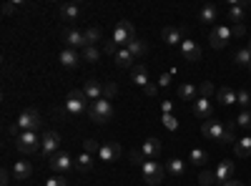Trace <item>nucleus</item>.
I'll return each mask as SVG.
<instances>
[{"label":"nucleus","mask_w":251,"mask_h":186,"mask_svg":"<svg viewBox=\"0 0 251 186\" xmlns=\"http://www.w3.org/2000/svg\"><path fill=\"white\" fill-rule=\"evenodd\" d=\"M231 33H234L236 38H241V35L246 33V28H244V23H234V26H231Z\"/></svg>","instance_id":"de8ad7c7"},{"label":"nucleus","mask_w":251,"mask_h":186,"mask_svg":"<svg viewBox=\"0 0 251 186\" xmlns=\"http://www.w3.org/2000/svg\"><path fill=\"white\" fill-rule=\"evenodd\" d=\"M234 169H236L234 161H221L219 166H216V171H214L216 179H219V184H226L228 179H234Z\"/></svg>","instance_id":"4be33fe9"},{"label":"nucleus","mask_w":251,"mask_h":186,"mask_svg":"<svg viewBox=\"0 0 251 186\" xmlns=\"http://www.w3.org/2000/svg\"><path fill=\"white\" fill-rule=\"evenodd\" d=\"M141 176H143V181L149 186H158L163 181V176H166V166H161L156 159H146L141 163Z\"/></svg>","instance_id":"7ed1b4c3"},{"label":"nucleus","mask_w":251,"mask_h":186,"mask_svg":"<svg viewBox=\"0 0 251 186\" xmlns=\"http://www.w3.org/2000/svg\"><path fill=\"white\" fill-rule=\"evenodd\" d=\"M40 143H43V138H38L35 131H23L15 136V149L20 154H35L40 151Z\"/></svg>","instance_id":"39448f33"},{"label":"nucleus","mask_w":251,"mask_h":186,"mask_svg":"<svg viewBox=\"0 0 251 186\" xmlns=\"http://www.w3.org/2000/svg\"><path fill=\"white\" fill-rule=\"evenodd\" d=\"M40 129V113L35 108H25L23 113L18 116V121L10 126V133L18 136V133H23V131H35Z\"/></svg>","instance_id":"f257e3e1"},{"label":"nucleus","mask_w":251,"mask_h":186,"mask_svg":"<svg viewBox=\"0 0 251 186\" xmlns=\"http://www.w3.org/2000/svg\"><path fill=\"white\" fill-rule=\"evenodd\" d=\"M118 156H121V146H118L116 141H106V143H100L98 161H103V163H113Z\"/></svg>","instance_id":"f8f14e48"},{"label":"nucleus","mask_w":251,"mask_h":186,"mask_svg":"<svg viewBox=\"0 0 251 186\" xmlns=\"http://www.w3.org/2000/svg\"><path fill=\"white\" fill-rule=\"evenodd\" d=\"M181 55H183V60H188V63L201 60V48H199L196 40H183L181 43Z\"/></svg>","instance_id":"dca6fc26"},{"label":"nucleus","mask_w":251,"mask_h":186,"mask_svg":"<svg viewBox=\"0 0 251 186\" xmlns=\"http://www.w3.org/2000/svg\"><path fill=\"white\" fill-rule=\"evenodd\" d=\"M83 93H86L91 101H98V98H103V83L96 80V78H88L86 86H83Z\"/></svg>","instance_id":"412c9836"},{"label":"nucleus","mask_w":251,"mask_h":186,"mask_svg":"<svg viewBox=\"0 0 251 186\" xmlns=\"http://www.w3.org/2000/svg\"><path fill=\"white\" fill-rule=\"evenodd\" d=\"M93 161H96V156H91V154L83 151V154L75 159V169H78V171H91V169H93Z\"/></svg>","instance_id":"bb28decb"},{"label":"nucleus","mask_w":251,"mask_h":186,"mask_svg":"<svg viewBox=\"0 0 251 186\" xmlns=\"http://www.w3.org/2000/svg\"><path fill=\"white\" fill-rule=\"evenodd\" d=\"M236 103H239V106H244V108L249 111V106H251V91H246V88L236 91Z\"/></svg>","instance_id":"4c0bfd02"},{"label":"nucleus","mask_w":251,"mask_h":186,"mask_svg":"<svg viewBox=\"0 0 251 186\" xmlns=\"http://www.w3.org/2000/svg\"><path fill=\"white\" fill-rule=\"evenodd\" d=\"M216 181H219V179H216L214 171H201V174H199V184H201V186H216Z\"/></svg>","instance_id":"c9c22d12"},{"label":"nucleus","mask_w":251,"mask_h":186,"mask_svg":"<svg viewBox=\"0 0 251 186\" xmlns=\"http://www.w3.org/2000/svg\"><path fill=\"white\" fill-rule=\"evenodd\" d=\"M58 149H60V136L55 131H46L43 143H40V154H43L46 159H50L53 154H58Z\"/></svg>","instance_id":"9b49d317"},{"label":"nucleus","mask_w":251,"mask_h":186,"mask_svg":"<svg viewBox=\"0 0 251 186\" xmlns=\"http://www.w3.org/2000/svg\"><path fill=\"white\" fill-rule=\"evenodd\" d=\"M136 38V30H133V26H131V20H118L116 23V28H113V43L121 48H126L131 43V40Z\"/></svg>","instance_id":"423d86ee"},{"label":"nucleus","mask_w":251,"mask_h":186,"mask_svg":"<svg viewBox=\"0 0 251 186\" xmlns=\"http://www.w3.org/2000/svg\"><path fill=\"white\" fill-rule=\"evenodd\" d=\"M171 108H174L171 101H163V103H161V111H163V113H171Z\"/></svg>","instance_id":"603ef678"},{"label":"nucleus","mask_w":251,"mask_h":186,"mask_svg":"<svg viewBox=\"0 0 251 186\" xmlns=\"http://www.w3.org/2000/svg\"><path fill=\"white\" fill-rule=\"evenodd\" d=\"M166 171H169L171 176H183L186 163H183L181 159H171V161H166Z\"/></svg>","instance_id":"c85d7f7f"},{"label":"nucleus","mask_w":251,"mask_h":186,"mask_svg":"<svg viewBox=\"0 0 251 186\" xmlns=\"http://www.w3.org/2000/svg\"><path fill=\"white\" fill-rule=\"evenodd\" d=\"M113 60H116L118 68H133L136 66V58H133V53L128 48H118V53L113 55Z\"/></svg>","instance_id":"aec40b11"},{"label":"nucleus","mask_w":251,"mask_h":186,"mask_svg":"<svg viewBox=\"0 0 251 186\" xmlns=\"http://www.w3.org/2000/svg\"><path fill=\"white\" fill-rule=\"evenodd\" d=\"M171 78H174L171 73H163V76L158 78V88H169V86H171Z\"/></svg>","instance_id":"49530a36"},{"label":"nucleus","mask_w":251,"mask_h":186,"mask_svg":"<svg viewBox=\"0 0 251 186\" xmlns=\"http://www.w3.org/2000/svg\"><path fill=\"white\" fill-rule=\"evenodd\" d=\"M15 5H18V3H5V5H3V13H5V15H10V13L15 10Z\"/></svg>","instance_id":"864d4df0"},{"label":"nucleus","mask_w":251,"mask_h":186,"mask_svg":"<svg viewBox=\"0 0 251 186\" xmlns=\"http://www.w3.org/2000/svg\"><path fill=\"white\" fill-rule=\"evenodd\" d=\"M10 176H13V171L3 169V174H0V179H3V181H0V184H3V186H8V184H10Z\"/></svg>","instance_id":"8fccbe9b"},{"label":"nucleus","mask_w":251,"mask_h":186,"mask_svg":"<svg viewBox=\"0 0 251 186\" xmlns=\"http://www.w3.org/2000/svg\"><path fill=\"white\" fill-rule=\"evenodd\" d=\"M211 93H214V83H208V80H206V83L199 86V96H201V98H208Z\"/></svg>","instance_id":"37998d69"},{"label":"nucleus","mask_w":251,"mask_h":186,"mask_svg":"<svg viewBox=\"0 0 251 186\" xmlns=\"http://www.w3.org/2000/svg\"><path fill=\"white\" fill-rule=\"evenodd\" d=\"M234 121H236V126H241V129L251 131V111H241Z\"/></svg>","instance_id":"e433bc0d"},{"label":"nucleus","mask_w":251,"mask_h":186,"mask_svg":"<svg viewBox=\"0 0 251 186\" xmlns=\"http://www.w3.org/2000/svg\"><path fill=\"white\" fill-rule=\"evenodd\" d=\"M10 171H13V179H15V181H25V179L33 176V163L20 159V161H15L13 166H10Z\"/></svg>","instance_id":"f3484780"},{"label":"nucleus","mask_w":251,"mask_h":186,"mask_svg":"<svg viewBox=\"0 0 251 186\" xmlns=\"http://www.w3.org/2000/svg\"><path fill=\"white\" fill-rule=\"evenodd\" d=\"M131 78H133V83L141 86V88H146V86L151 83V80H149V68H146L143 63H136V66L131 68Z\"/></svg>","instance_id":"6ab92c4d"},{"label":"nucleus","mask_w":251,"mask_h":186,"mask_svg":"<svg viewBox=\"0 0 251 186\" xmlns=\"http://www.w3.org/2000/svg\"><path fill=\"white\" fill-rule=\"evenodd\" d=\"M216 101L221 103V106H231V103H236V91L228 88V86H221L216 91Z\"/></svg>","instance_id":"393cba45"},{"label":"nucleus","mask_w":251,"mask_h":186,"mask_svg":"<svg viewBox=\"0 0 251 186\" xmlns=\"http://www.w3.org/2000/svg\"><path fill=\"white\" fill-rule=\"evenodd\" d=\"M80 58L86 60V63H98V60H100V51L96 46H88V48H83Z\"/></svg>","instance_id":"2f4dec72"},{"label":"nucleus","mask_w":251,"mask_h":186,"mask_svg":"<svg viewBox=\"0 0 251 186\" xmlns=\"http://www.w3.org/2000/svg\"><path fill=\"white\" fill-rule=\"evenodd\" d=\"M234 129H236V121H228V123H226V133H224L221 143H231V141H234Z\"/></svg>","instance_id":"ea45409f"},{"label":"nucleus","mask_w":251,"mask_h":186,"mask_svg":"<svg viewBox=\"0 0 251 186\" xmlns=\"http://www.w3.org/2000/svg\"><path fill=\"white\" fill-rule=\"evenodd\" d=\"M234 63H236V66H246V68H249V66H251V51H249V48L236 51V53H234Z\"/></svg>","instance_id":"72a5a7b5"},{"label":"nucleus","mask_w":251,"mask_h":186,"mask_svg":"<svg viewBox=\"0 0 251 186\" xmlns=\"http://www.w3.org/2000/svg\"><path fill=\"white\" fill-rule=\"evenodd\" d=\"M221 186H244V184H241V181H236V179H228V181H226V184H221Z\"/></svg>","instance_id":"5fc2aeb1"},{"label":"nucleus","mask_w":251,"mask_h":186,"mask_svg":"<svg viewBox=\"0 0 251 186\" xmlns=\"http://www.w3.org/2000/svg\"><path fill=\"white\" fill-rule=\"evenodd\" d=\"M128 159H131L133 163H143V161H146V156H143V151H141V149H133V151L128 154Z\"/></svg>","instance_id":"a18cd8bd"},{"label":"nucleus","mask_w":251,"mask_h":186,"mask_svg":"<svg viewBox=\"0 0 251 186\" xmlns=\"http://www.w3.org/2000/svg\"><path fill=\"white\" fill-rule=\"evenodd\" d=\"M88 108H91V98L83 93V91H71L68 96H66V113H71V116H83V113H88Z\"/></svg>","instance_id":"f03ea898"},{"label":"nucleus","mask_w":251,"mask_h":186,"mask_svg":"<svg viewBox=\"0 0 251 186\" xmlns=\"http://www.w3.org/2000/svg\"><path fill=\"white\" fill-rule=\"evenodd\" d=\"M116 93H118V86H116V83H106V86H103V98L111 101Z\"/></svg>","instance_id":"c03bdc74"},{"label":"nucleus","mask_w":251,"mask_h":186,"mask_svg":"<svg viewBox=\"0 0 251 186\" xmlns=\"http://www.w3.org/2000/svg\"><path fill=\"white\" fill-rule=\"evenodd\" d=\"M246 48H249V51H251V40H249V46H246Z\"/></svg>","instance_id":"6e6d98bb"},{"label":"nucleus","mask_w":251,"mask_h":186,"mask_svg":"<svg viewBox=\"0 0 251 186\" xmlns=\"http://www.w3.org/2000/svg\"><path fill=\"white\" fill-rule=\"evenodd\" d=\"M249 71H251V66H249Z\"/></svg>","instance_id":"4d7b16f0"},{"label":"nucleus","mask_w":251,"mask_h":186,"mask_svg":"<svg viewBox=\"0 0 251 186\" xmlns=\"http://www.w3.org/2000/svg\"><path fill=\"white\" fill-rule=\"evenodd\" d=\"M211 113H214V103L211 98H196L194 101V116L196 118H203V121H211Z\"/></svg>","instance_id":"ddd939ff"},{"label":"nucleus","mask_w":251,"mask_h":186,"mask_svg":"<svg viewBox=\"0 0 251 186\" xmlns=\"http://www.w3.org/2000/svg\"><path fill=\"white\" fill-rule=\"evenodd\" d=\"M63 43H66V48H88L86 43V33H80L78 28H68V30H63Z\"/></svg>","instance_id":"9d476101"},{"label":"nucleus","mask_w":251,"mask_h":186,"mask_svg":"<svg viewBox=\"0 0 251 186\" xmlns=\"http://www.w3.org/2000/svg\"><path fill=\"white\" fill-rule=\"evenodd\" d=\"M234 154H236V159H249L251 156V136H244L234 143Z\"/></svg>","instance_id":"b1692460"},{"label":"nucleus","mask_w":251,"mask_h":186,"mask_svg":"<svg viewBox=\"0 0 251 186\" xmlns=\"http://www.w3.org/2000/svg\"><path fill=\"white\" fill-rule=\"evenodd\" d=\"M83 33H86V43H88V46H96L98 40L103 38V33H100V28H98V26H88Z\"/></svg>","instance_id":"7c9ffc66"},{"label":"nucleus","mask_w":251,"mask_h":186,"mask_svg":"<svg viewBox=\"0 0 251 186\" xmlns=\"http://www.w3.org/2000/svg\"><path fill=\"white\" fill-rule=\"evenodd\" d=\"M178 96H181V101H196V86L181 83V86H178Z\"/></svg>","instance_id":"473e14b6"},{"label":"nucleus","mask_w":251,"mask_h":186,"mask_svg":"<svg viewBox=\"0 0 251 186\" xmlns=\"http://www.w3.org/2000/svg\"><path fill=\"white\" fill-rule=\"evenodd\" d=\"M216 18H219V8H216L214 3H206V5L201 8V13H199V20H201V23H214Z\"/></svg>","instance_id":"a878e982"},{"label":"nucleus","mask_w":251,"mask_h":186,"mask_svg":"<svg viewBox=\"0 0 251 186\" xmlns=\"http://www.w3.org/2000/svg\"><path fill=\"white\" fill-rule=\"evenodd\" d=\"M201 133H203V138H208V141H219V143H221V138H224V133H226V123H221V121H203Z\"/></svg>","instance_id":"1a4fd4ad"},{"label":"nucleus","mask_w":251,"mask_h":186,"mask_svg":"<svg viewBox=\"0 0 251 186\" xmlns=\"http://www.w3.org/2000/svg\"><path fill=\"white\" fill-rule=\"evenodd\" d=\"M143 91H146V96H156V91H158V83H149V86H146Z\"/></svg>","instance_id":"3c124183"},{"label":"nucleus","mask_w":251,"mask_h":186,"mask_svg":"<svg viewBox=\"0 0 251 186\" xmlns=\"http://www.w3.org/2000/svg\"><path fill=\"white\" fill-rule=\"evenodd\" d=\"M231 38H234L231 26H216L211 33H208V43H211V48H226Z\"/></svg>","instance_id":"6e6552de"},{"label":"nucleus","mask_w":251,"mask_h":186,"mask_svg":"<svg viewBox=\"0 0 251 186\" xmlns=\"http://www.w3.org/2000/svg\"><path fill=\"white\" fill-rule=\"evenodd\" d=\"M46 186H68V181H66V176L55 174V176H50V179L46 181Z\"/></svg>","instance_id":"a19ab883"},{"label":"nucleus","mask_w":251,"mask_h":186,"mask_svg":"<svg viewBox=\"0 0 251 186\" xmlns=\"http://www.w3.org/2000/svg\"><path fill=\"white\" fill-rule=\"evenodd\" d=\"M141 151H143L146 159H156V156L161 154V141H158V138H146L143 146H141Z\"/></svg>","instance_id":"5701e85b"},{"label":"nucleus","mask_w":251,"mask_h":186,"mask_svg":"<svg viewBox=\"0 0 251 186\" xmlns=\"http://www.w3.org/2000/svg\"><path fill=\"white\" fill-rule=\"evenodd\" d=\"M161 38H163L166 46H181L183 43V30H178L174 26H166L163 33H161Z\"/></svg>","instance_id":"a211bd4d"},{"label":"nucleus","mask_w":251,"mask_h":186,"mask_svg":"<svg viewBox=\"0 0 251 186\" xmlns=\"http://www.w3.org/2000/svg\"><path fill=\"white\" fill-rule=\"evenodd\" d=\"M188 161L196 163V166H203V163L208 161V154L203 149H191V154H188Z\"/></svg>","instance_id":"f704fd0d"},{"label":"nucleus","mask_w":251,"mask_h":186,"mask_svg":"<svg viewBox=\"0 0 251 186\" xmlns=\"http://www.w3.org/2000/svg\"><path fill=\"white\" fill-rule=\"evenodd\" d=\"M60 15L66 18V20H78L80 8H78L75 3H66V5H60Z\"/></svg>","instance_id":"c756f323"},{"label":"nucleus","mask_w":251,"mask_h":186,"mask_svg":"<svg viewBox=\"0 0 251 186\" xmlns=\"http://www.w3.org/2000/svg\"><path fill=\"white\" fill-rule=\"evenodd\" d=\"M88 116H91V121H96V123H108V121L113 118V103H111L108 98L91 101Z\"/></svg>","instance_id":"20e7f679"},{"label":"nucleus","mask_w":251,"mask_h":186,"mask_svg":"<svg viewBox=\"0 0 251 186\" xmlns=\"http://www.w3.org/2000/svg\"><path fill=\"white\" fill-rule=\"evenodd\" d=\"M163 123H166V129H169V131H176L178 129V121L171 113H163Z\"/></svg>","instance_id":"79ce46f5"},{"label":"nucleus","mask_w":251,"mask_h":186,"mask_svg":"<svg viewBox=\"0 0 251 186\" xmlns=\"http://www.w3.org/2000/svg\"><path fill=\"white\" fill-rule=\"evenodd\" d=\"M126 48H128V51L133 53V58H143V55H146V51H149V46H146L141 38H133V40H131V43L126 46Z\"/></svg>","instance_id":"cd10ccee"},{"label":"nucleus","mask_w":251,"mask_h":186,"mask_svg":"<svg viewBox=\"0 0 251 186\" xmlns=\"http://www.w3.org/2000/svg\"><path fill=\"white\" fill-rule=\"evenodd\" d=\"M58 60H60V66L63 68H68V71H75L78 68V63H80V55H78V51H73V48H63L60 53H58Z\"/></svg>","instance_id":"4468645a"},{"label":"nucleus","mask_w":251,"mask_h":186,"mask_svg":"<svg viewBox=\"0 0 251 186\" xmlns=\"http://www.w3.org/2000/svg\"><path fill=\"white\" fill-rule=\"evenodd\" d=\"M83 151L91 154V156H98V151H100V143H96L93 138H86V141H83Z\"/></svg>","instance_id":"58836bf2"},{"label":"nucleus","mask_w":251,"mask_h":186,"mask_svg":"<svg viewBox=\"0 0 251 186\" xmlns=\"http://www.w3.org/2000/svg\"><path fill=\"white\" fill-rule=\"evenodd\" d=\"M103 51H106L108 55H116V53H118V46L113 43V40H108V43H106V46H103Z\"/></svg>","instance_id":"09e8293b"},{"label":"nucleus","mask_w":251,"mask_h":186,"mask_svg":"<svg viewBox=\"0 0 251 186\" xmlns=\"http://www.w3.org/2000/svg\"><path fill=\"white\" fill-rule=\"evenodd\" d=\"M249 5H251V0H231V3H228V20L241 23V20H244V13H246Z\"/></svg>","instance_id":"2eb2a0df"},{"label":"nucleus","mask_w":251,"mask_h":186,"mask_svg":"<svg viewBox=\"0 0 251 186\" xmlns=\"http://www.w3.org/2000/svg\"><path fill=\"white\" fill-rule=\"evenodd\" d=\"M48 166H50V171L53 174H66V171H71L73 166H75V161L66 154V151H58V154H53L50 159H48Z\"/></svg>","instance_id":"0eeeda50"}]
</instances>
